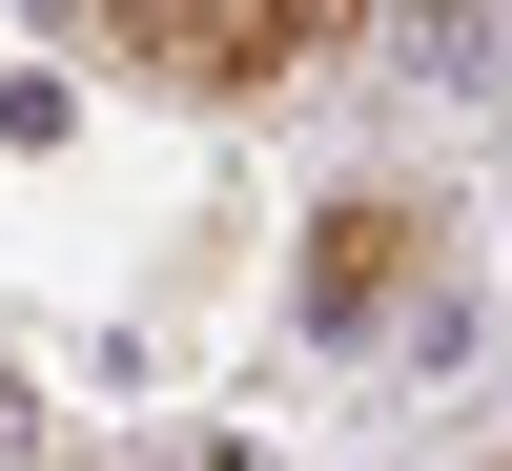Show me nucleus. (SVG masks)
Listing matches in <instances>:
<instances>
[{
	"instance_id": "nucleus-1",
	"label": "nucleus",
	"mask_w": 512,
	"mask_h": 471,
	"mask_svg": "<svg viewBox=\"0 0 512 471\" xmlns=\"http://www.w3.org/2000/svg\"><path fill=\"white\" fill-rule=\"evenodd\" d=\"M62 21H103V62L185 82V103H246V82H287L349 0H62Z\"/></svg>"
},
{
	"instance_id": "nucleus-2",
	"label": "nucleus",
	"mask_w": 512,
	"mask_h": 471,
	"mask_svg": "<svg viewBox=\"0 0 512 471\" xmlns=\"http://www.w3.org/2000/svg\"><path fill=\"white\" fill-rule=\"evenodd\" d=\"M410 267H431V226H410V205H349V226L308 246V328H349V349H369V308H390Z\"/></svg>"
},
{
	"instance_id": "nucleus-3",
	"label": "nucleus",
	"mask_w": 512,
	"mask_h": 471,
	"mask_svg": "<svg viewBox=\"0 0 512 471\" xmlns=\"http://www.w3.org/2000/svg\"><path fill=\"white\" fill-rule=\"evenodd\" d=\"M492 471H512V451H492Z\"/></svg>"
}]
</instances>
